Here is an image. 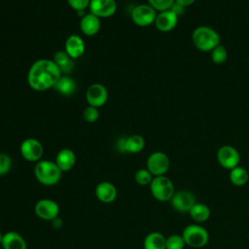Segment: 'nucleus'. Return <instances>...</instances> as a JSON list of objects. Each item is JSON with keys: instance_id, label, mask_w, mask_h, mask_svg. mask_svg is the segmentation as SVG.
<instances>
[{"instance_id": "nucleus-1", "label": "nucleus", "mask_w": 249, "mask_h": 249, "mask_svg": "<svg viewBox=\"0 0 249 249\" xmlns=\"http://www.w3.org/2000/svg\"><path fill=\"white\" fill-rule=\"evenodd\" d=\"M61 74L60 69L53 60L42 58L31 65L27 74V81L32 89L44 91L53 88Z\"/></svg>"}, {"instance_id": "nucleus-2", "label": "nucleus", "mask_w": 249, "mask_h": 249, "mask_svg": "<svg viewBox=\"0 0 249 249\" xmlns=\"http://www.w3.org/2000/svg\"><path fill=\"white\" fill-rule=\"evenodd\" d=\"M220 35L212 27L201 25L196 27L192 34L194 46L201 52H211L215 47L220 45Z\"/></svg>"}, {"instance_id": "nucleus-3", "label": "nucleus", "mask_w": 249, "mask_h": 249, "mask_svg": "<svg viewBox=\"0 0 249 249\" xmlns=\"http://www.w3.org/2000/svg\"><path fill=\"white\" fill-rule=\"evenodd\" d=\"M62 171L59 169L55 161L39 160L34 167L36 179L45 186H53L57 184L61 178Z\"/></svg>"}, {"instance_id": "nucleus-4", "label": "nucleus", "mask_w": 249, "mask_h": 249, "mask_svg": "<svg viewBox=\"0 0 249 249\" xmlns=\"http://www.w3.org/2000/svg\"><path fill=\"white\" fill-rule=\"evenodd\" d=\"M150 191L153 196L159 201L171 200L175 194L173 182L166 176H156L150 184Z\"/></svg>"}, {"instance_id": "nucleus-5", "label": "nucleus", "mask_w": 249, "mask_h": 249, "mask_svg": "<svg viewBox=\"0 0 249 249\" xmlns=\"http://www.w3.org/2000/svg\"><path fill=\"white\" fill-rule=\"evenodd\" d=\"M185 243L193 248H201L205 246L209 239L208 231L199 225L187 226L182 233Z\"/></svg>"}, {"instance_id": "nucleus-6", "label": "nucleus", "mask_w": 249, "mask_h": 249, "mask_svg": "<svg viewBox=\"0 0 249 249\" xmlns=\"http://www.w3.org/2000/svg\"><path fill=\"white\" fill-rule=\"evenodd\" d=\"M169 166V158L163 152H154L147 159V169L155 177L164 175L168 171Z\"/></svg>"}, {"instance_id": "nucleus-7", "label": "nucleus", "mask_w": 249, "mask_h": 249, "mask_svg": "<svg viewBox=\"0 0 249 249\" xmlns=\"http://www.w3.org/2000/svg\"><path fill=\"white\" fill-rule=\"evenodd\" d=\"M20 154L22 158L28 161L41 160L44 154V147L42 143L35 138H26L20 144Z\"/></svg>"}, {"instance_id": "nucleus-8", "label": "nucleus", "mask_w": 249, "mask_h": 249, "mask_svg": "<svg viewBox=\"0 0 249 249\" xmlns=\"http://www.w3.org/2000/svg\"><path fill=\"white\" fill-rule=\"evenodd\" d=\"M157 11L149 4L137 5L131 12V19L138 26H148L155 22Z\"/></svg>"}, {"instance_id": "nucleus-9", "label": "nucleus", "mask_w": 249, "mask_h": 249, "mask_svg": "<svg viewBox=\"0 0 249 249\" xmlns=\"http://www.w3.org/2000/svg\"><path fill=\"white\" fill-rule=\"evenodd\" d=\"M217 160L221 166L231 170L238 166L240 161V155L234 147L224 145L219 148L217 152Z\"/></svg>"}, {"instance_id": "nucleus-10", "label": "nucleus", "mask_w": 249, "mask_h": 249, "mask_svg": "<svg viewBox=\"0 0 249 249\" xmlns=\"http://www.w3.org/2000/svg\"><path fill=\"white\" fill-rule=\"evenodd\" d=\"M34 211L40 219L51 222L58 217L59 205L51 198H42L36 202Z\"/></svg>"}, {"instance_id": "nucleus-11", "label": "nucleus", "mask_w": 249, "mask_h": 249, "mask_svg": "<svg viewBox=\"0 0 249 249\" xmlns=\"http://www.w3.org/2000/svg\"><path fill=\"white\" fill-rule=\"evenodd\" d=\"M86 99L89 105L99 108L108 100L107 89L99 83L90 85L86 91Z\"/></svg>"}, {"instance_id": "nucleus-12", "label": "nucleus", "mask_w": 249, "mask_h": 249, "mask_svg": "<svg viewBox=\"0 0 249 249\" xmlns=\"http://www.w3.org/2000/svg\"><path fill=\"white\" fill-rule=\"evenodd\" d=\"M196 203V197L193 193L185 190L176 192L171 198L173 208L181 213H189L191 208Z\"/></svg>"}, {"instance_id": "nucleus-13", "label": "nucleus", "mask_w": 249, "mask_h": 249, "mask_svg": "<svg viewBox=\"0 0 249 249\" xmlns=\"http://www.w3.org/2000/svg\"><path fill=\"white\" fill-rule=\"evenodd\" d=\"M89 11L91 14L100 18H109L117 11L115 0H90Z\"/></svg>"}, {"instance_id": "nucleus-14", "label": "nucleus", "mask_w": 249, "mask_h": 249, "mask_svg": "<svg viewBox=\"0 0 249 249\" xmlns=\"http://www.w3.org/2000/svg\"><path fill=\"white\" fill-rule=\"evenodd\" d=\"M177 22L178 17L171 10H166L157 14L154 23L158 30L161 32H168L175 28Z\"/></svg>"}, {"instance_id": "nucleus-15", "label": "nucleus", "mask_w": 249, "mask_h": 249, "mask_svg": "<svg viewBox=\"0 0 249 249\" xmlns=\"http://www.w3.org/2000/svg\"><path fill=\"white\" fill-rule=\"evenodd\" d=\"M145 147V140L139 134H132L120 140L119 148L123 152L136 154L141 152Z\"/></svg>"}, {"instance_id": "nucleus-16", "label": "nucleus", "mask_w": 249, "mask_h": 249, "mask_svg": "<svg viewBox=\"0 0 249 249\" xmlns=\"http://www.w3.org/2000/svg\"><path fill=\"white\" fill-rule=\"evenodd\" d=\"M85 50H86V46H85L84 40L79 35L72 34L66 39L65 52L73 59L83 55L85 53Z\"/></svg>"}, {"instance_id": "nucleus-17", "label": "nucleus", "mask_w": 249, "mask_h": 249, "mask_svg": "<svg viewBox=\"0 0 249 249\" xmlns=\"http://www.w3.org/2000/svg\"><path fill=\"white\" fill-rule=\"evenodd\" d=\"M117 189L111 182H100L95 187V196L103 203H111L117 197Z\"/></svg>"}, {"instance_id": "nucleus-18", "label": "nucleus", "mask_w": 249, "mask_h": 249, "mask_svg": "<svg viewBox=\"0 0 249 249\" xmlns=\"http://www.w3.org/2000/svg\"><path fill=\"white\" fill-rule=\"evenodd\" d=\"M100 27V18L91 13L85 15L80 21V29L87 36H93L97 34Z\"/></svg>"}, {"instance_id": "nucleus-19", "label": "nucleus", "mask_w": 249, "mask_h": 249, "mask_svg": "<svg viewBox=\"0 0 249 249\" xmlns=\"http://www.w3.org/2000/svg\"><path fill=\"white\" fill-rule=\"evenodd\" d=\"M55 163L57 164V166L62 172L69 171L74 167L76 163V155L71 149H68V148L61 149L56 154Z\"/></svg>"}, {"instance_id": "nucleus-20", "label": "nucleus", "mask_w": 249, "mask_h": 249, "mask_svg": "<svg viewBox=\"0 0 249 249\" xmlns=\"http://www.w3.org/2000/svg\"><path fill=\"white\" fill-rule=\"evenodd\" d=\"M1 245L3 249H27L24 238L18 232L14 231L4 233Z\"/></svg>"}, {"instance_id": "nucleus-21", "label": "nucleus", "mask_w": 249, "mask_h": 249, "mask_svg": "<svg viewBox=\"0 0 249 249\" xmlns=\"http://www.w3.org/2000/svg\"><path fill=\"white\" fill-rule=\"evenodd\" d=\"M166 238L159 231L148 233L144 239V249H165Z\"/></svg>"}, {"instance_id": "nucleus-22", "label": "nucleus", "mask_w": 249, "mask_h": 249, "mask_svg": "<svg viewBox=\"0 0 249 249\" xmlns=\"http://www.w3.org/2000/svg\"><path fill=\"white\" fill-rule=\"evenodd\" d=\"M53 89L63 95H72L77 89V84L72 78L68 76H61Z\"/></svg>"}, {"instance_id": "nucleus-23", "label": "nucleus", "mask_w": 249, "mask_h": 249, "mask_svg": "<svg viewBox=\"0 0 249 249\" xmlns=\"http://www.w3.org/2000/svg\"><path fill=\"white\" fill-rule=\"evenodd\" d=\"M53 61L58 66L61 73H64V74L71 72L74 67L73 58L70 57L65 51L56 52L53 56Z\"/></svg>"}, {"instance_id": "nucleus-24", "label": "nucleus", "mask_w": 249, "mask_h": 249, "mask_svg": "<svg viewBox=\"0 0 249 249\" xmlns=\"http://www.w3.org/2000/svg\"><path fill=\"white\" fill-rule=\"evenodd\" d=\"M189 214L194 221L197 223H203L209 219L211 211L206 204L196 203L189 211Z\"/></svg>"}, {"instance_id": "nucleus-25", "label": "nucleus", "mask_w": 249, "mask_h": 249, "mask_svg": "<svg viewBox=\"0 0 249 249\" xmlns=\"http://www.w3.org/2000/svg\"><path fill=\"white\" fill-rule=\"evenodd\" d=\"M230 180H231V184H233L234 186L241 187L248 182L249 173L244 167L236 166V167L231 169Z\"/></svg>"}, {"instance_id": "nucleus-26", "label": "nucleus", "mask_w": 249, "mask_h": 249, "mask_svg": "<svg viewBox=\"0 0 249 249\" xmlns=\"http://www.w3.org/2000/svg\"><path fill=\"white\" fill-rule=\"evenodd\" d=\"M211 59L215 64H222L228 58L227 49L223 45H218L211 52Z\"/></svg>"}, {"instance_id": "nucleus-27", "label": "nucleus", "mask_w": 249, "mask_h": 249, "mask_svg": "<svg viewBox=\"0 0 249 249\" xmlns=\"http://www.w3.org/2000/svg\"><path fill=\"white\" fill-rule=\"evenodd\" d=\"M153 175L152 173L147 169V168H140L135 172L134 179L135 182L141 186H146L150 185L152 180H153Z\"/></svg>"}, {"instance_id": "nucleus-28", "label": "nucleus", "mask_w": 249, "mask_h": 249, "mask_svg": "<svg viewBox=\"0 0 249 249\" xmlns=\"http://www.w3.org/2000/svg\"><path fill=\"white\" fill-rule=\"evenodd\" d=\"M186 243L182 235L172 234L166 238L165 249H184Z\"/></svg>"}, {"instance_id": "nucleus-29", "label": "nucleus", "mask_w": 249, "mask_h": 249, "mask_svg": "<svg viewBox=\"0 0 249 249\" xmlns=\"http://www.w3.org/2000/svg\"><path fill=\"white\" fill-rule=\"evenodd\" d=\"M175 0H148L150 6H152L158 12H163L169 10L174 4Z\"/></svg>"}, {"instance_id": "nucleus-30", "label": "nucleus", "mask_w": 249, "mask_h": 249, "mask_svg": "<svg viewBox=\"0 0 249 249\" xmlns=\"http://www.w3.org/2000/svg\"><path fill=\"white\" fill-rule=\"evenodd\" d=\"M12 168V159L5 153H0V176L7 174Z\"/></svg>"}, {"instance_id": "nucleus-31", "label": "nucleus", "mask_w": 249, "mask_h": 249, "mask_svg": "<svg viewBox=\"0 0 249 249\" xmlns=\"http://www.w3.org/2000/svg\"><path fill=\"white\" fill-rule=\"evenodd\" d=\"M83 117H84L85 121L88 122V123H94V122H96V121L98 120V118H99V111H98V108L89 105V106L84 110Z\"/></svg>"}, {"instance_id": "nucleus-32", "label": "nucleus", "mask_w": 249, "mask_h": 249, "mask_svg": "<svg viewBox=\"0 0 249 249\" xmlns=\"http://www.w3.org/2000/svg\"><path fill=\"white\" fill-rule=\"evenodd\" d=\"M67 2L72 9L78 12H83L89 6L90 0H67Z\"/></svg>"}, {"instance_id": "nucleus-33", "label": "nucleus", "mask_w": 249, "mask_h": 249, "mask_svg": "<svg viewBox=\"0 0 249 249\" xmlns=\"http://www.w3.org/2000/svg\"><path fill=\"white\" fill-rule=\"evenodd\" d=\"M185 9H186V7H184V6H182V5H180V4L176 3V2H174V4L172 5V7H171L169 10H171L177 17H181L182 15H184Z\"/></svg>"}, {"instance_id": "nucleus-34", "label": "nucleus", "mask_w": 249, "mask_h": 249, "mask_svg": "<svg viewBox=\"0 0 249 249\" xmlns=\"http://www.w3.org/2000/svg\"><path fill=\"white\" fill-rule=\"evenodd\" d=\"M51 224H52V227H53V229L58 230V229L62 228V226H63V221H62L61 218L56 217V218H54L53 220L51 221Z\"/></svg>"}, {"instance_id": "nucleus-35", "label": "nucleus", "mask_w": 249, "mask_h": 249, "mask_svg": "<svg viewBox=\"0 0 249 249\" xmlns=\"http://www.w3.org/2000/svg\"><path fill=\"white\" fill-rule=\"evenodd\" d=\"M195 1H196V0H175L176 3L182 5V6L186 7V8L189 7V6H191L192 4H194Z\"/></svg>"}, {"instance_id": "nucleus-36", "label": "nucleus", "mask_w": 249, "mask_h": 249, "mask_svg": "<svg viewBox=\"0 0 249 249\" xmlns=\"http://www.w3.org/2000/svg\"><path fill=\"white\" fill-rule=\"evenodd\" d=\"M3 236H4V234L0 231V244L2 243V240H3Z\"/></svg>"}, {"instance_id": "nucleus-37", "label": "nucleus", "mask_w": 249, "mask_h": 249, "mask_svg": "<svg viewBox=\"0 0 249 249\" xmlns=\"http://www.w3.org/2000/svg\"><path fill=\"white\" fill-rule=\"evenodd\" d=\"M133 249H135V248H133Z\"/></svg>"}]
</instances>
